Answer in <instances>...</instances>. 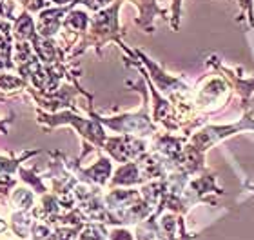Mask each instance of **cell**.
Listing matches in <instances>:
<instances>
[{"label":"cell","instance_id":"cell-1","mask_svg":"<svg viewBox=\"0 0 254 240\" xmlns=\"http://www.w3.org/2000/svg\"><path fill=\"white\" fill-rule=\"evenodd\" d=\"M122 2L124 0H115L111 5L96 11L95 16H91L89 27L82 35L80 42L76 44L78 48H74V51L71 53V59L85 53L89 48H95L96 53H100V49L107 42L122 44V27H120V20H118Z\"/></svg>","mask_w":254,"mask_h":240},{"label":"cell","instance_id":"cell-2","mask_svg":"<svg viewBox=\"0 0 254 240\" xmlns=\"http://www.w3.org/2000/svg\"><path fill=\"white\" fill-rule=\"evenodd\" d=\"M89 115H91V118H84L73 111L48 113V111H44V109H40V107L37 109V120L42 124L46 129H55V128H59V126L67 124V126H73L74 129H78V133L84 137L85 142H89L93 148L104 150V144H106V140H107L106 128H104L100 120L96 118L95 111L89 109Z\"/></svg>","mask_w":254,"mask_h":240},{"label":"cell","instance_id":"cell-3","mask_svg":"<svg viewBox=\"0 0 254 240\" xmlns=\"http://www.w3.org/2000/svg\"><path fill=\"white\" fill-rule=\"evenodd\" d=\"M143 93V106L140 111L136 113H126V115H118V117H100L96 115V118L102 122L104 128H109L113 131H117L120 135H134V137H154L156 135V126L153 124L151 117L147 111V95Z\"/></svg>","mask_w":254,"mask_h":240},{"label":"cell","instance_id":"cell-4","mask_svg":"<svg viewBox=\"0 0 254 240\" xmlns=\"http://www.w3.org/2000/svg\"><path fill=\"white\" fill-rule=\"evenodd\" d=\"M149 142L142 137H134V135H118V137H107L104 150L109 153L113 160L117 162H132L138 160L142 155L149 151Z\"/></svg>","mask_w":254,"mask_h":240},{"label":"cell","instance_id":"cell-5","mask_svg":"<svg viewBox=\"0 0 254 240\" xmlns=\"http://www.w3.org/2000/svg\"><path fill=\"white\" fill-rule=\"evenodd\" d=\"M143 184H145V180H143L142 171H140V165H138L136 160L122 164L109 180V187H134L143 186Z\"/></svg>","mask_w":254,"mask_h":240},{"label":"cell","instance_id":"cell-6","mask_svg":"<svg viewBox=\"0 0 254 240\" xmlns=\"http://www.w3.org/2000/svg\"><path fill=\"white\" fill-rule=\"evenodd\" d=\"M37 33V22L33 20L29 11L22 9V13L13 20V40H20V42H29L31 37Z\"/></svg>","mask_w":254,"mask_h":240},{"label":"cell","instance_id":"cell-7","mask_svg":"<svg viewBox=\"0 0 254 240\" xmlns=\"http://www.w3.org/2000/svg\"><path fill=\"white\" fill-rule=\"evenodd\" d=\"M140 11V16L136 18V24L143 27L145 31H153V18L154 15H165L164 9H160L156 0H131Z\"/></svg>","mask_w":254,"mask_h":240},{"label":"cell","instance_id":"cell-8","mask_svg":"<svg viewBox=\"0 0 254 240\" xmlns=\"http://www.w3.org/2000/svg\"><path fill=\"white\" fill-rule=\"evenodd\" d=\"M89 22H91V16L82 9H71L65 15L64 18V24H62V29L64 31L71 33V35H78L82 37L85 31H87V27H89Z\"/></svg>","mask_w":254,"mask_h":240},{"label":"cell","instance_id":"cell-9","mask_svg":"<svg viewBox=\"0 0 254 240\" xmlns=\"http://www.w3.org/2000/svg\"><path fill=\"white\" fill-rule=\"evenodd\" d=\"M35 200H37V193L33 191L29 186H16L11 191V197L7 202L13 206V209H20V211H31L35 208Z\"/></svg>","mask_w":254,"mask_h":240},{"label":"cell","instance_id":"cell-10","mask_svg":"<svg viewBox=\"0 0 254 240\" xmlns=\"http://www.w3.org/2000/svg\"><path fill=\"white\" fill-rule=\"evenodd\" d=\"M27 87V82L20 75H9L0 73V100L7 98L9 95H15L16 91H22Z\"/></svg>","mask_w":254,"mask_h":240},{"label":"cell","instance_id":"cell-11","mask_svg":"<svg viewBox=\"0 0 254 240\" xmlns=\"http://www.w3.org/2000/svg\"><path fill=\"white\" fill-rule=\"evenodd\" d=\"M40 151L35 150V151H24L20 157H0V175H15L18 167L22 165V162H26L29 157H35L38 155Z\"/></svg>","mask_w":254,"mask_h":240},{"label":"cell","instance_id":"cell-12","mask_svg":"<svg viewBox=\"0 0 254 240\" xmlns=\"http://www.w3.org/2000/svg\"><path fill=\"white\" fill-rule=\"evenodd\" d=\"M18 186L15 175H0V202H7L11 191Z\"/></svg>","mask_w":254,"mask_h":240},{"label":"cell","instance_id":"cell-13","mask_svg":"<svg viewBox=\"0 0 254 240\" xmlns=\"http://www.w3.org/2000/svg\"><path fill=\"white\" fill-rule=\"evenodd\" d=\"M4 71H16V66L13 62V48L0 51V73Z\"/></svg>","mask_w":254,"mask_h":240},{"label":"cell","instance_id":"cell-14","mask_svg":"<svg viewBox=\"0 0 254 240\" xmlns=\"http://www.w3.org/2000/svg\"><path fill=\"white\" fill-rule=\"evenodd\" d=\"M107 240H136V237L132 235L129 230H126L124 226H120V228H113V230L109 231Z\"/></svg>","mask_w":254,"mask_h":240},{"label":"cell","instance_id":"cell-15","mask_svg":"<svg viewBox=\"0 0 254 240\" xmlns=\"http://www.w3.org/2000/svg\"><path fill=\"white\" fill-rule=\"evenodd\" d=\"M15 5L16 2H7V0H0V18H7V20H15Z\"/></svg>","mask_w":254,"mask_h":240},{"label":"cell","instance_id":"cell-16","mask_svg":"<svg viewBox=\"0 0 254 240\" xmlns=\"http://www.w3.org/2000/svg\"><path fill=\"white\" fill-rule=\"evenodd\" d=\"M113 0H80V4H84L85 7H89L91 11H100L104 9V7H107V5L111 4Z\"/></svg>","mask_w":254,"mask_h":240},{"label":"cell","instance_id":"cell-17","mask_svg":"<svg viewBox=\"0 0 254 240\" xmlns=\"http://www.w3.org/2000/svg\"><path fill=\"white\" fill-rule=\"evenodd\" d=\"M13 118H5V120H0V131L2 133H7V124L11 122Z\"/></svg>","mask_w":254,"mask_h":240},{"label":"cell","instance_id":"cell-18","mask_svg":"<svg viewBox=\"0 0 254 240\" xmlns=\"http://www.w3.org/2000/svg\"><path fill=\"white\" fill-rule=\"evenodd\" d=\"M49 2L57 5H67V4H71V2H74V0H49Z\"/></svg>","mask_w":254,"mask_h":240},{"label":"cell","instance_id":"cell-19","mask_svg":"<svg viewBox=\"0 0 254 240\" xmlns=\"http://www.w3.org/2000/svg\"><path fill=\"white\" fill-rule=\"evenodd\" d=\"M7 228H9V226H7V222H5L4 219H0V233H4Z\"/></svg>","mask_w":254,"mask_h":240},{"label":"cell","instance_id":"cell-20","mask_svg":"<svg viewBox=\"0 0 254 240\" xmlns=\"http://www.w3.org/2000/svg\"><path fill=\"white\" fill-rule=\"evenodd\" d=\"M245 187H247V189H251V191L254 193V186H251V184H245Z\"/></svg>","mask_w":254,"mask_h":240}]
</instances>
